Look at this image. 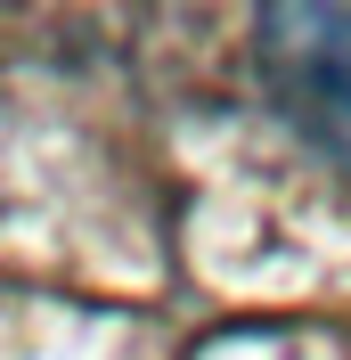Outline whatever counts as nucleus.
Returning <instances> with one entry per match:
<instances>
[{"instance_id": "nucleus-1", "label": "nucleus", "mask_w": 351, "mask_h": 360, "mask_svg": "<svg viewBox=\"0 0 351 360\" xmlns=\"http://www.w3.org/2000/svg\"><path fill=\"white\" fill-rule=\"evenodd\" d=\"M262 74L286 123L351 172V8H262Z\"/></svg>"}]
</instances>
